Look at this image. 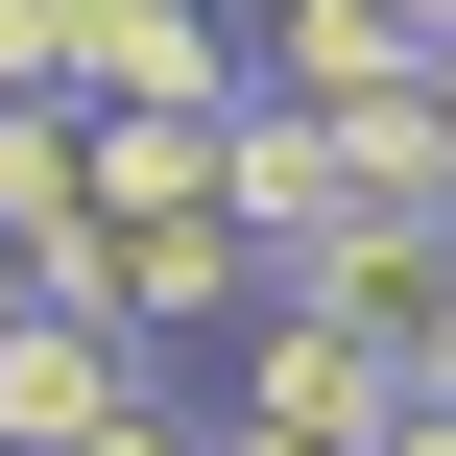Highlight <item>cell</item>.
I'll return each instance as SVG.
<instances>
[{
  "label": "cell",
  "mask_w": 456,
  "mask_h": 456,
  "mask_svg": "<svg viewBox=\"0 0 456 456\" xmlns=\"http://www.w3.org/2000/svg\"><path fill=\"white\" fill-rule=\"evenodd\" d=\"M48 96L72 120H216L240 96V24L216 0H48Z\"/></svg>",
  "instance_id": "1"
},
{
  "label": "cell",
  "mask_w": 456,
  "mask_h": 456,
  "mask_svg": "<svg viewBox=\"0 0 456 456\" xmlns=\"http://www.w3.org/2000/svg\"><path fill=\"white\" fill-rule=\"evenodd\" d=\"M96 409H144V337L72 313V289H24V313H0V456H72Z\"/></svg>",
  "instance_id": "2"
},
{
  "label": "cell",
  "mask_w": 456,
  "mask_h": 456,
  "mask_svg": "<svg viewBox=\"0 0 456 456\" xmlns=\"http://www.w3.org/2000/svg\"><path fill=\"white\" fill-rule=\"evenodd\" d=\"M72 240H96V168H72V96H0V265H24V289H72Z\"/></svg>",
  "instance_id": "3"
},
{
  "label": "cell",
  "mask_w": 456,
  "mask_h": 456,
  "mask_svg": "<svg viewBox=\"0 0 456 456\" xmlns=\"http://www.w3.org/2000/svg\"><path fill=\"white\" fill-rule=\"evenodd\" d=\"M385 72H409V48H385L361 0H265V24H240V96H313V120H361Z\"/></svg>",
  "instance_id": "4"
},
{
  "label": "cell",
  "mask_w": 456,
  "mask_h": 456,
  "mask_svg": "<svg viewBox=\"0 0 456 456\" xmlns=\"http://www.w3.org/2000/svg\"><path fill=\"white\" fill-rule=\"evenodd\" d=\"M361 24H385V48H456V0H361Z\"/></svg>",
  "instance_id": "5"
},
{
  "label": "cell",
  "mask_w": 456,
  "mask_h": 456,
  "mask_svg": "<svg viewBox=\"0 0 456 456\" xmlns=\"http://www.w3.org/2000/svg\"><path fill=\"white\" fill-rule=\"evenodd\" d=\"M409 96H433V144H456V48H409Z\"/></svg>",
  "instance_id": "6"
},
{
  "label": "cell",
  "mask_w": 456,
  "mask_h": 456,
  "mask_svg": "<svg viewBox=\"0 0 456 456\" xmlns=\"http://www.w3.org/2000/svg\"><path fill=\"white\" fill-rule=\"evenodd\" d=\"M0 313H24V265H0Z\"/></svg>",
  "instance_id": "7"
},
{
  "label": "cell",
  "mask_w": 456,
  "mask_h": 456,
  "mask_svg": "<svg viewBox=\"0 0 456 456\" xmlns=\"http://www.w3.org/2000/svg\"><path fill=\"white\" fill-rule=\"evenodd\" d=\"M433 409H456V361H433Z\"/></svg>",
  "instance_id": "8"
}]
</instances>
